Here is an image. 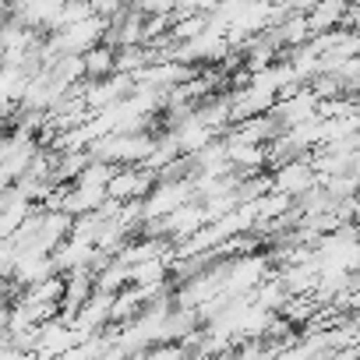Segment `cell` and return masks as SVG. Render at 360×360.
Returning <instances> with one entry per match:
<instances>
[{
    "label": "cell",
    "mask_w": 360,
    "mask_h": 360,
    "mask_svg": "<svg viewBox=\"0 0 360 360\" xmlns=\"http://www.w3.org/2000/svg\"><path fill=\"white\" fill-rule=\"evenodd\" d=\"M152 184H155L152 169H145V166H117L113 176L106 180V198L131 202V198H141Z\"/></svg>",
    "instance_id": "1"
},
{
    "label": "cell",
    "mask_w": 360,
    "mask_h": 360,
    "mask_svg": "<svg viewBox=\"0 0 360 360\" xmlns=\"http://www.w3.org/2000/svg\"><path fill=\"white\" fill-rule=\"evenodd\" d=\"M82 71H85V78H106V75H113V46H106V43L89 46L82 53Z\"/></svg>",
    "instance_id": "2"
},
{
    "label": "cell",
    "mask_w": 360,
    "mask_h": 360,
    "mask_svg": "<svg viewBox=\"0 0 360 360\" xmlns=\"http://www.w3.org/2000/svg\"><path fill=\"white\" fill-rule=\"evenodd\" d=\"M120 4H134V0H120Z\"/></svg>",
    "instance_id": "3"
}]
</instances>
